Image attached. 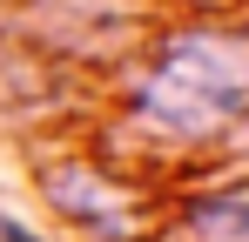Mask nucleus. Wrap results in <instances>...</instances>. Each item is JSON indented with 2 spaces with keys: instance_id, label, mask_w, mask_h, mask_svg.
<instances>
[{
  "instance_id": "f257e3e1",
  "label": "nucleus",
  "mask_w": 249,
  "mask_h": 242,
  "mask_svg": "<svg viewBox=\"0 0 249 242\" xmlns=\"http://www.w3.org/2000/svg\"><path fill=\"white\" fill-rule=\"evenodd\" d=\"M249 101V40L189 27L162 40V54L148 61V74L135 87V121L168 141H202L222 135Z\"/></svg>"
},
{
  "instance_id": "f03ea898",
  "label": "nucleus",
  "mask_w": 249,
  "mask_h": 242,
  "mask_svg": "<svg viewBox=\"0 0 249 242\" xmlns=\"http://www.w3.org/2000/svg\"><path fill=\"white\" fill-rule=\"evenodd\" d=\"M47 202L61 215H74L88 236H101V242H135V202L101 168H88V161H61L47 175Z\"/></svg>"
},
{
  "instance_id": "7ed1b4c3",
  "label": "nucleus",
  "mask_w": 249,
  "mask_h": 242,
  "mask_svg": "<svg viewBox=\"0 0 249 242\" xmlns=\"http://www.w3.org/2000/svg\"><path fill=\"white\" fill-rule=\"evenodd\" d=\"M182 229H189V242H249V182L196 195Z\"/></svg>"
},
{
  "instance_id": "20e7f679",
  "label": "nucleus",
  "mask_w": 249,
  "mask_h": 242,
  "mask_svg": "<svg viewBox=\"0 0 249 242\" xmlns=\"http://www.w3.org/2000/svg\"><path fill=\"white\" fill-rule=\"evenodd\" d=\"M0 242H47V236H34L20 215H0Z\"/></svg>"
},
{
  "instance_id": "39448f33",
  "label": "nucleus",
  "mask_w": 249,
  "mask_h": 242,
  "mask_svg": "<svg viewBox=\"0 0 249 242\" xmlns=\"http://www.w3.org/2000/svg\"><path fill=\"white\" fill-rule=\"evenodd\" d=\"M229 128H236V148H243V155H249V101H243V115L229 121Z\"/></svg>"
}]
</instances>
